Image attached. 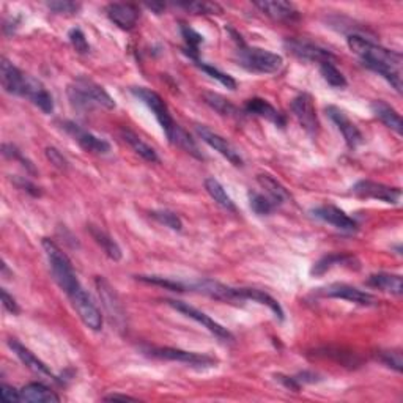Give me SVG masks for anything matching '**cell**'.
<instances>
[{
	"label": "cell",
	"instance_id": "1",
	"mask_svg": "<svg viewBox=\"0 0 403 403\" xmlns=\"http://www.w3.org/2000/svg\"><path fill=\"white\" fill-rule=\"evenodd\" d=\"M348 47L363 62L365 68L378 73L391 84L397 93H402V54L380 46L361 35L353 33L346 38Z\"/></svg>",
	"mask_w": 403,
	"mask_h": 403
},
{
	"label": "cell",
	"instance_id": "2",
	"mask_svg": "<svg viewBox=\"0 0 403 403\" xmlns=\"http://www.w3.org/2000/svg\"><path fill=\"white\" fill-rule=\"evenodd\" d=\"M68 98L73 108L79 110H89L93 108L115 109V101L108 91L96 82L87 77H77L68 87Z\"/></svg>",
	"mask_w": 403,
	"mask_h": 403
},
{
	"label": "cell",
	"instance_id": "3",
	"mask_svg": "<svg viewBox=\"0 0 403 403\" xmlns=\"http://www.w3.org/2000/svg\"><path fill=\"white\" fill-rule=\"evenodd\" d=\"M43 249L55 282H57L59 287L67 293V296L73 295L76 290L81 288L82 285L79 279H77L74 268L72 261L67 257V254L49 238H43Z\"/></svg>",
	"mask_w": 403,
	"mask_h": 403
},
{
	"label": "cell",
	"instance_id": "4",
	"mask_svg": "<svg viewBox=\"0 0 403 403\" xmlns=\"http://www.w3.org/2000/svg\"><path fill=\"white\" fill-rule=\"evenodd\" d=\"M238 65L243 67L246 72L257 74H273L278 73L284 65V59L279 54L261 47H249L244 41L238 43Z\"/></svg>",
	"mask_w": 403,
	"mask_h": 403
},
{
	"label": "cell",
	"instance_id": "5",
	"mask_svg": "<svg viewBox=\"0 0 403 403\" xmlns=\"http://www.w3.org/2000/svg\"><path fill=\"white\" fill-rule=\"evenodd\" d=\"M131 93L136 96L137 100L142 101L147 108L153 112L154 118L158 120V123L161 125L162 131H164V134L167 136L169 142L172 144L175 136H176V132H178L181 126L175 123V120L172 118L171 110H169L164 100H162L157 91H153L150 89H145V87H132Z\"/></svg>",
	"mask_w": 403,
	"mask_h": 403
},
{
	"label": "cell",
	"instance_id": "6",
	"mask_svg": "<svg viewBox=\"0 0 403 403\" xmlns=\"http://www.w3.org/2000/svg\"><path fill=\"white\" fill-rule=\"evenodd\" d=\"M147 356L162 361H176V363L188 364L191 367H197V369H205V367L216 365L217 361L208 355H200V353L194 351H185L180 348H171V346H152V348H144Z\"/></svg>",
	"mask_w": 403,
	"mask_h": 403
},
{
	"label": "cell",
	"instance_id": "7",
	"mask_svg": "<svg viewBox=\"0 0 403 403\" xmlns=\"http://www.w3.org/2000/svg\"><path fill=\"white\" fill-rule=\"evenodd\" d=\"M72 301L73 307L76 309L77 315L91 331H101L103 329V315L101 310L98 309L96 304L91 300V296L84 290V287L77 288L73 295L68 296Z\"/></svg>",
	"mask_w": 403,
	"mask_h": 403
},
{
	"label": "cell",
	"instance_id": "8",
	"mask_svg": "<svg viewBox=\"0 0 403 403\" xmlns=\"http://www.w3.org/2000/svg\"><path fill=\"white\" fill-rule=\"evenodd\" d=\"M351 193L359 199H373L385 203L397 205L402 199L400 188L386 186L383 183L370 181V180H361L355 186L351 188Z\"/></svg>",
	"mask_w": 403,
	"mask_h": 403
},
{
	"label": "cell",
	"instance_id": "9",
	"mask_svg": "<svg viewBox=\"0 0 403 403\" xmlns=\"http://www.w3.org/2000/svg\"><path fill=\"white\" fill-rule=\"evenodd\" d=\"M62 128L65 130L86 152L96 154H108L110 152V144L108 140L98 137L90 131L81 128V126L74 122L65 120V122H62Z\"/></svg>",
	"mask_w": 403,
	"mask_h": 403
},
{
	"label": "cell",
	"instance_id": "10",
	"mask_svg": "<svg viewBox=\"0 0 403 403\" xmlns=\"http://www.w3.org/2000/svg\"><path fill=\"white\" fill-rule=\"evenodd\" d=\"M195 132L205 144L210 145L211 148H215L217 153H221L222 157L227 161H230L233 166H237V167L243 166L242 154H239V152L229 142L227 139L219 136L217 132L211 131L208 126H203V125H195Z\"/></svg>",
	"mask_w": 403,
	"mask_h": 403
},
{
	"label": "cell",
	"instance_id": "11",
	"mask_svg": "<svg viewBox=\"0 0 403 403\" xmlns=\"http://www.w3.org/2000/svg\"><path fill=\"white\" fill-rule=\"evenodd\" d=\"M167 304H169V306H172L175 310H178V312H181L183 315L193 318V320H195L197 323H200L203 328H207L211 332V334H215L216 337L222 339V341H233L232 332L227 331V328H224L222 324H219L217 322H215L210 315L203 314L202 310L195 309L193 306H189V304L181 302V301L169 300Z\"/></svg>",
	"mask_w": 403,
	"mask_h": 403
},
{
	"label": "cell",
	"instance_id": "12",
	"mask_svg": "<svg viewBox=\"0 0 403 403\" xmlns=\"http://www.w3.org/2000/svg\"><path fill=\"white\" fill-rule=\"evenodd\" d=\"M318 295L328 296V298L345 300L359 304V306H377V298H375L373 295L346 284H331L323 288H318Z\"/></svg>",
	"mask_w": 403,
	"mask_h": 403
},
{
	"label": "cell",
	"instance_id": "13",
	"mask_svg": "<svg viewBox=\"0 0 403 403\" xmlns=\"http://www.w3.org/2000/svg\"><path fill=\"white\" fill-rule=\"evenodd\" d=\"M292 112L310 136H317L318 130H320V123H318L312 96L309 93H301L296 96L292 101Z\"/></svg>",
	"mask_w": 403,
	"mask_h": 403
},
{
	"label": "cell",
	"instance_id": "14",
	"mask_svg": "<svg viewBox=\"0 0 403 403\" xmlns=\"http://www.w3.org/2000/svg\"><path fill=\"white\" fill-rule=\"evenodd\" d=\"M284 45H285L288 52H292L295 57H298L301 60L317 62L318 65H320V63H323V62L334 60V55H332L328 49L317 46V45L310 43V41H306V40L287 38Z\"/></svg>",
	"mask_w": 403,
	"mask_h": 403
},
{
	"label": "cell",
	"instance_id": "15",
	"mask_svg": "<svg viewBox=\"0 0 403 403\" xmlns=\"http://www.w3.org/2000/svg\"><path fill=\"white\" fill-rule=\"evenodd\" d=\"M95 284H96L98 295H100L103 306L106 310H108L110 320L115 324H118V327H123V323L126 320V314H125L123 304L122 301H120V296L115 292V288H112V285L104 278H96Z\"/></svg>",
	"mask_w": 403,
	"mask_h": 403
},
{
	"label": "cell",
	"instance_id": "16",
	"mask_svg": "<svg viewBox=\"0 0 403 403\" xmlns=\"http://www.w3.org/2000/svg\"><path fill=\"white\" fill-rule=\"evenodd\" d=\"M312 215L320 219V221L331 224L332 227L345 233H356L358 232V222L355 219L350 217L344 210L334 207V205H322L312 210Z\"/></svg>",
	"mask_w": 403,
	"mask_h": 403
},
{
	"label": "cell",
	"instance_id": "17",
	"mask_svg": "<svg viewBox=\"0 0 403 403\" xmlns=\"http://www.w3.org/2000/svg\"><path fill=\"white\" fill-rule=\"evenodd\" d=\"M327 114L332 120V123L337 126V130L342 132L345 142L350 148H356L364 142L363 132L359 131L358 126L351 122L342 109L336 108V106H328Z\"/></svg>",
	"mask_w": 403,
	"mask_h": 403
},
{
	"label": "cell",
	"instance_id": "18",
	"mask_svg": "<svg viewBox=\"0 0 403 403\" xmlns=\"http://www.w3.org/2000/svg\"><path fill=\"white\" fill-rule=\"evenodd\" d=\"M0 79H2V87L6 93L24 96L29 76L21 72V69L13 65L10 60L2 59V65H0Z\"/></svg>",
	"mask_w": 403,
	"mask_h": 403
},
{
	"label": "cell",
	"instance_id": "19",
	"mask_svg": "<svg viewBox=\"0 0 403 403\" xmlns=\"http://www.w3.org/2000/svg\"><path fill=\"white\" fill-rule=\"evenodd\" d=\"M106 15L123 30H131L139 19V8L132 4H109Z\"/></svg>",
	"mask_w": 403,
	"mask_h": 403
},
{
	"label": "cell",
	"instance_id": "20",
	"mask_svg": "<svg viewBox=\"0 0 403 403\" xmlns=\"http://www.w3.org/2000/svg\"><path fill=\"white\" fill-rule=\"evenodd\" d=\"M244 110L247 114L268 120V122L274 123L276 126H279V128H284L287 123L285 115L276 109L273 104L261 100V98H251V100H247L244 104Z\"/></svg>",
	"mask_w": 403,
	"mask_h": 403
},
{
	"label": "cell",
	"instance_id": "21",
	"mask_svg": "<svg viewBox=\"0 0 403 403\" xmlns=\"http://www.w3.org/2000/svg\"><path fill=\"white\" fill-rule=\"evenodd\" d=\"M336 266H346L350 270H359V260L353 256V254H341V252H334L329 254V256H324L323 259H320L317 263L312 266L310 270V274L312 276H323L324 273H328L329 270Z\"/></svg>",
	"mask_w": 403,
	"mask_h": 403
},
{
	"label": "cell",
	"instance_id": "22",
	"mask_svg": "<svg viewBox=\"0 0 403 403\" xmlns=\"http://www.w3.org/2000/svg\"><path fill=\"white\" fill-rule=\"evenodd\" d=\"M8 345H10V348L13 350V353L23 361V364L25 367H29V369L35 373H38V375H45V377H49V378H52L54 381H59L57 377L51 372V369L41 361L38 356H35L33 353L29 350V348H25V346L23 344H19L16 339H10L8 341Z\"/></svg>",
	"mask_w": 403,
	"mask_h": 403
},
{
	"label": "cell",
	"instance_id": "23",
	"mask_svg": "<svg viewBox=\"0 0 403 403\" xmlns=\"http://www.w3.org/2000/svg\"><path fill=\"white\" fill-rule=\"evenodd\" d=\"M24 98L30 100L35 106H37V108L43 110L45 114H51V112L54 110L52 95L49 93L47 89L43 86V84L35 79V77H32V76H29V79H27Z\"/></svg>",
	"mask_w": 403,
	"mask_h": 403
},
{
	"label": "cell",
	"instance_id": "24",
	"mask_svg": "<svg viewBox=\"0 0 403 403\" xmlns=\"http://www.w3.org/2000/svg\"><path fill=\"white\" fill-rule=\"evenodd\" d=\"M257 8L263 13V15L270 16L274 21H296L300 18V11L296 10V6L290 2H284V0H278V2H256L254 4Z\"/></svg>",
	"mask_w": 403,
	"mask_h": 403
},
{
	"label": "cell",
	"instance_id": "25",
	"mask_svg": "<svg viewBox=\"0 0 403 403\" xmlns=\"http://www.w3.org/2000/svg\"><path fill=\"white\" fill-rule=\"evenodd\" d=\"M21 397L23 402L32 403H59L60 397L51 387L43 383H29L21 389Z\"/></svg>",
	"mask_w": 403,
	"mask_h": 403
},
{
	"label": "cell",
	"instance_id": "26",
	"mask_svg": "<svg viewBox=\"0 0 403 403\" xmlns=\"http://www.w3.org/2000/svg\"><path fill=\"white\" fill-rule=\"evenodd\" d=\"M367 285L378 288L381 290V292L394 295V296H400L403 292L402 276L399 274H389V273L372 274L370 278L367 279Z\"/></svg>",
	"mask_w": 403,
	"mask_h": 403
},
{
	"label": "cell",
	"instance_id": "27",
	"mask_svg": "<svg viewBox=\"0 0 403 403\" xmlns=\"http://www.w3.org/2000/svg\"><path fill=\"white\" fill-rule=\"evenodd\" d=\"M370 108L375 117L381 120L387 128H391L394 132H397L399 136H402V118L399 112L395 110L392 106H389L385 101H373Z\"/></svg>",
	"mask_w": 403,
	"mask_h": 403
},
{
	"label": "cell",
	"instance_id": "28",
	"mask_svg": "<svg viewBox=\"0 0 403 403\" xmlns=\"http://www.w3.org/2000/svg\"><path fill=\"white\" fill-rule=\"evenodd\" d=\"M257 181H259V185L265 189L266 195L270 197V199L276 205H278V207L292 199V195H290V193L285 189V186L280 185V183L274 178V176L268 175V174H260L257 176Z\"/></svg>",
	"mask_w": 403,
	"mask_h": 403
},
{
	"label": "cell",
	"instance_id": "29",
	"mask_svg": "<svg viewBox=\"0 0 403 403\" xmlns=\"http://www.w3.org/2000/svg\"><path fill=\"white\" fill-rule=\"evenodd\" d=\"M89 230H90V235L93 237L95 242L101 246V249L104 251L106 256L114 261L122 260V256H123L122 247L118 246V243L115 242L114 238L108 235V233H106L104 230L95 227V225H90Z\"/></svg>",
	"mask_w": 403,
	"mask_h": 403
},
{
	"label": "cell",
	"instance_id": "30",
	"mask_svg": "<svg viewBox=\"0 0 403 403\" xmlns=\"http://www.w3.org/2000/svg\"><path fill=\"white\" fill-rule=\"evenodd\" d=\"M120 134H122V139L125 140V142L128 144L140 158H144L148 162H159L158 153L154 152L147 142H144V140L140 139L136 132H132L131 130H122Z\"/></svg>",
	"mask_w": 403,
	"mask_h": 403
},
{
	"label": "cell",
	"instance_id": "31",
	"mask_svg": "<svg viewBox=\"0 0 403 403\" xmlns=\"http://www.w3.org/2000/svg\"><path fill=\"white\" fill-rule=\"evenodd\" d=\"M243 300L244 301H254L259 304H263V306L270 307L271 312L279 318V320H284V309L280 307V304L276 301L273 296H270L265 292L257 288H243Z\"/></svg>",
	"mask_w": 403,
	"mask_h": 403
},
{
	"label": "cell",
	"instance_id": "32",
	"mask_svg": "<svg viewBox=\"0 0 403 403\" xmlns=\"http://www.w3.org/2000/svg\"><path fill=\"white\" fill-rule=\"evenodd\" d=\"M205 189H207V193L210 194L211 199H213L219 207H222L227 211L237 210L235 203H233L232 200V197L227 194V191H225L221 183H219L216 178H213V176H210V178L205 180Z\"/></svg>",
	"mask_w": 403,
	"mask_h": 403
},
{
	"label": "cell",
	"instance_id": "33",
	"mask_svg": "<svg viewBox=\"0 0 403 403\" xmlns=\"http://www.w3.org/2000/svg\"><path fill=\"white\" fill-rule=\"evenodd\" d=\"M203 101L207 103L211 109H215L217 114L225 117H239V110L235 104H232L224 96L215 93V91H205Z\"/></svg>",
	"mask_w": 403,
	"mask_h": 403
},
{
	"label": "cell",
	"instance_id": "34",
	"mask_svg": "<svg viewBox=\"0 0 403 403\" xmlns=\"http://www.w3.org/2000/svg\"><path fill=\"white\" fill-rule=\"evenodd\" d=\"M181 35L186 43L185 52L194 62H199V46L203 43V37L200 33H197L194 29H191V27L186 24H181Z\"/></svg>",
	"mask_w": 403,
	"mask_h": 403
},
{
	"label": "cell",
	"instance_id": "35",
	"mask_svg": "<svg viewBox=\"0 0 403 403\" xmlns=\"http://www.w3.org/2000/svg\"><path fill=\"white\" fill-rule=\"evenodd\" d=\"M249 203H251V208L256 215L259 216H268L271 215L273 211L278 208V205H276L270 197L265 195V194H260L256 193V191H251L249 193Z\"/></svg>",
	"mask_w": 403,
	"mask_h": 403
},
{
	"label": "cell",
	"instance_id": "36",
	"mask_svg": "<svg viewBox=\"0 0 403 403\" xmlns=\"http://www.w3.org/2000/svg\"><path fill=\"white\" fill-rule=\"evenodd\" d=\"M320 73L323 76V79L327 81L331 87H334V89L346 87L345 76L339 72L337 67L332 62L320 63Z\"/></svg>",
	"mask_w": 403,
	"mask_h": 403
},
{
	"label": "cell",
	"instance_id": "37",
	"mask_svg": "<svg viewBox=\"0 0 403 403\" xmlns=\"http://www.w3.org/2000/svg\"><path fill=\"white\" fill-rule=\"evenodd\" d=\"M137 280L145 282V284H152V285H159L162 288L172 290V292H186L188 290V284L180 280H172L167 278H161V276H136Z\"/></svg>",
	"mask_w": 403,
	"mask_h": 403
},
{
	"label": "cell",
	"instance_id": "38",
	"mask_svg": "<svg viewBox=\"0 0 403 403\" xmlns=\"http://www.w3.org/2000/svg\"><path fill=\"white\" fill-rule=\"evenodd\" d=\"M195 65L199 67L203 73H207L208 76L213 77V79H216L219 84H221V86L227 87L229 90H235V89H237V81L233 79L232 76L222 73L221 69H217L216 67L207 65V63H203V62H200V60H199V62H195Z\"/></svg>",
	"mask_w": 403,
	"mask_h": 403
},
{
	"label": "cell",
	"instance_id": "39",
	"mask_svg": "<svg viewBox=\"0 0 403 403\" xmlns=\"http://www.w3.org/2000/svg\"><path fill=\"white\" fill-rule=\"evenodd\" d=\"M176 6L191 11L193 15H219V13H222L221 6L213 2H185L178 4Z\"/></svg>",
	"mask_w": 403,
	"mask_h": 403
},
{
	"label": "cell",
	"instance_id": "40",
	"mask_svg": "<svg viewBox=\"0 0 403 403\" xmlns=\"http://www.w3.org/2000/svg\"><path fill=\"white\" fill-rule=\"evenodd\" d=\"M152 216L157 219L158 222L161 224H164L166 227L169 229H172V230H176V232H180L183 229V224H181V219L176 216L175 213H172V211H153Z\"/></svg>",
	"mask_w": 403,
	"mask_h": 403
},
{
	"label": "cell",
	"instance_id": "41",
	"mask_svg": "<svg viewBox=\"0 0 403 403\" xmlns=\"http://www.w3.org/2000/svg\"><path fill=\"white\" fill-rule=\"evenodd\" d=\"M47 8L54 13H57V15L73 16L77 15V11L81 10V4L68 2V0H55V2L47 4Z\"/></svg>",
	"mask_w": 403,
	"mask_h": 403
},
{
	"label": "cell",
	"instance_id": "42",
	"mask_svg": "<svg viewBox=\"0 0 403 403\" xmlns=\"http://www.w3.org/2000/svg\"><path fill=\"white\" fill-rule=\"evenodd\" d=\"M68 38H69V41H72V45L76 49V52L89 54L90 45H89V41L86 38V35H84V32L81 29H72V30H69Z\"/></svg>",
	"mask_w": 403,
	"mask_h": 403
},
{
	"label": "cell",
	"instance_id": "43",
	"mask_svg": "<svg viewBox=\"0 0 403 403\" xmlns=\"http://www.w3.org/2000/svg\"><path fill=\"white\" fill-rule=\"evenodd\" d=\"M378 358L385 365L391 367V369H394L395 372H402V353L399 350L381 351Z\"/></svg>",
	"mask_w": 403,
	"mask_h": 403
},
{
	"label": "cell",
	"instance_id": "44",
	"mask_svg": "<svg viewBox=\"0 0 403 403\" xmlns=\"http://www.w3.org/2000/svg\"><path fill=\"white\" fill-rule=\"evenodd\" d=\"M46 158L51 161V164H54L57 169H60V171H68V167H69V162L68 159L63 157V154L57 150V148H54V147H47L46 148Z\"/></svg>",
	"mask_w": 403,
	"mask_h": 403
},
{
	"label": "cell",
	"instance_id": "45",
	"mask_svg": "<svg viewBox=\"0 0 403 403\" xmlns=\"http://www.w3.org/2000/svg\"><path fill=\"white\" fill-rule=\"evenodd\" d=\"M4 154H5L6 158L21 161V162H23V166H27V169H29V171H32V172L35 171L33 166L30 164L29 161L24 159V157H23V154H21V152L18 150L16 147H13V145H10V144H5V145H4Z\"/></svg>",
	"mask_w": 403,
	"mask_h": 403
},
{
	"label": "cell",
	"instance_id": "46",
	"mask_svg": "<svg viewBox=\"0 0 403 403\" xmlns=\"http://www.w3.org/2000/svg\"><path fill=\"white\" fill-rule=\"evenodd\" d=\"M2 399L5 402H8V403H13V402H23V397H21V391H18L16 387H13L10 385H6L4 383L2 385Z\"/></svg>",
	"mask_w": 403,
	"mask_h": 403
},
{
	"label": "cell",
	"instance_id": "47",
	"mask_svg": "<svg viewBox=\"0 0 403 403\" xmlns=\"http://www.w3.org/2000/svg\"><path fill=\"white\" fill-rule=\"evenodd\" d=\"M0 293H2V302H4L5 310H8V312L13 314V315H18L21 312V309L18 306L16 300L13 298L11 295H8V292H6L5 288H2V292H0Z\"/></svg>",
	"mask_w": 403,
	"mask_h": 403
},
{
	"label": "cell",
	"instance_id": "48",
	"mask_svg": "<svg viewBox=\"0 0 403 403\" xmlns=\"http://www.w3.org/2000/svg\"><path fill=\"white\" fill-rule=\"evenodd\" d=\"M16 183H18V185H19L21 188H24V191H27V193H32L33 195H40V191H38V188L35 186V185H32V183H30L29 180L18 178V180H16Z\"/></svg>",
	"mask_w": 403,
	"mask_h": 403
},
{
	"label": "cell",
	"instance_id": "49",
	"mask_svg": "<svg viewBox=\"0 0 403 403\" xmlns=\"http://www.w3.org/2000/svg\"><path fill=\"white\" fill-rule=\"evenodd\" d=\"M104 400L108 402H115V400H136L131 395H125V394H110L108 397H104Z\"/></svg>",
	"mask_w": 403,
	"mask_h": 403
}]
</instances>
